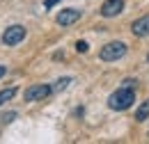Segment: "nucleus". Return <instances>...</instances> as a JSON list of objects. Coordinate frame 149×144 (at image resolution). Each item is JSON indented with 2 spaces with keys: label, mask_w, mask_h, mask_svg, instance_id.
Listing matches in <instances>:
<instances>
[{
  "label": "nucleus",
  "mask_w": 149,
  "mask_h": 144,
  "mask_svg": "<svg viewBox=\"0 0 149 144\" xmlns=\"http://www.w3.org/2000/svg\"><path fill=\"white\" fill-rule=\"evenodd\" d=\"M133 101H135V89L133 87H126V85H122L119 89H115L108 96V108L110 110H129L133 105Z\"/></svg>",
  "instance_id": "f257e3e1"
},
{
  "label": "nucleus",
  "mask_w": 149,
  "mask_h": 144,
  "mask_svg": "<svg viewBox=\"0 0 149 144\" xmlns=\"http://www.w3.org/2000/svg\"><path fill=\"white\" fill-rule=\"evenodd\" d=\"M76 51H78V53H87V51H90L87 41H76Z\"/></svg>",
  "instance_id": "f8f14e48"
},
{
  "label": "nucleus",
  "mask_w": 149,
  "mask_h": 144,
  "mask_svg": "<svg viewBox=\"0 0 149 144\" xmlns=\"http://www.w3.org/2000/svg\"><path fill=\"white\" fill-rule=\"evenodd\" d=\"M57 2H60V0H46V2H44V7H46V9H51V7H55Z\"/></svg>",
  "instance_id": "ddd939ff"
},
{
  "label": "nucleus",
  "mask_w": 149,
  "mask_h": 144,
  "mask_svg": "<svg viewBox=\"0 0 149 144\" xmlns=\"http://www.w3.org/2000/svg\"><path fill=\"white\" fill-rule=\"evenodd\" d=\"M69 82H71V78H60V80H55V85H53V91H62L69 87Z\"/></svg>",
  "instance_id": "9d476101"
},
{
  "label": "nucleus",
  "mask_w": 149,
  "mask_h": 144,
  "mask_svg": "<svg viewBox=\"0 0 149 144\" xmlns=\"http://www.w3.org/2000/svg\"><path fill=\"white\" fill-rule=\"evenodd\" d=\"M16 119V112H5V114H0V124H12Z\"/></svg>",
  "instance_id": "9b49d317"
},
{
  "label": "nucleus",
  "mask_w": 149,
  "mask_h": 144,
  "mask_svg": "<svg viewBox=\"0 0 149 144\" xmlns=\"http://www.w3.org/2000/svg\"><path fill=\"white\" fill-rule=\"evenodd\" d=\"M25 28L23 25H9L5 32H2V44L5 46H16V44H21L23 39H25Z\"/></svg>",
  "instance_id": "7ed1b4c3"
},
{
  "label": "nucleus",
  "mask_w": 149,
  "mask_h": 144,
  "mask_svg": "<svg viewBox=\"0 0 149 144\" xmlns=\"http://www.w3.org/2000/svg\"><path fill=\"white\" fill-rule=\"evenodd\" d=\"M78 18H80V9H62L55 21H57V25H64L67 28V25H74Z\"/></svg>",
  "instance_id": "423d86ee"
},
{
  "label": "nucleus",
  "mask_w": 149,
  "mask_h": 144,
  "mask_svg": "<svg viewBox=\"0 0 149 144\" xmlns=\"http://www.w3.org/2000/svg\"><path fill=\"white\" fill-rule=\"evenodd\" d=\"M147 60H149V55H147Z\"/></svg>",
  "instance_id": "2eb2a0df"
},
{
  "label": "nucleus",
  "mask_w": 149,
  "mask_h": 144,
  "mask_svg": "<svg viewBox=\"0 0 149 144\" xmlns=\"http://www.w3.org/2000/svg\"><path fill=\"white\" fill-rule=\"evenodd\" d=\"M122 12H124V0H106L101 5V16H106V18H112L117 14H122Z\"/></svg>",
  "instance_id": "39448f33"
},
{
  "label": "nucleus",
  "mask_w": 149,
  "mask_h": 144,
  "mask_svg": "<svg viewBox=\"0 0 149 144\" xmlns=\"http://www.w3.org/2000/svg\"><path fill=\"white\" fill-rule=\"evenodd\" d=\"M5 73H7V69H5V66H0V78H2Z\"/></svg>",
  "instance_id": "4468645a"
},
{
  "label": "nucleus",
  "mask_w": 149,
  "mask_h": 144,
  "mask_svg": "<svg viewBox=\"0 0 149 144\" xmlns=\"http://www.w3.org/2000/svg\"><path fill=\"white\" fill-rule=\"evenodd\" d=\"M14 94H16V87H7V89H2V91H0V105H5L7 101H12Z\"/></svg>",
  "instance_id": "1a4fd4ad"
},
{
  "label": "nucleus",
  "mask_w": 149,
  "mask_h": 144,
  "mask_svg": "<svg viewBox=\"0 0 149 144\" xmlns=\"http://www.w3.org/2000/svg\"><path fill=\"white\" fill-rule=\"evenodd\" d=\"M131 30H133V35H135V37H149V14L140 16L138 21H133Z\"/></svg>",
  "instance_id": "0eeeda50"
},
{
  "label": "nucleus",
  "mask_w": 149,
  "mask_h": 144,
  "mask_svg": "<svg viewBox=\"0 0 149 144\" xmlns=\"http://www.w3.org/2000/svg\"><path fill=\"white\" fill-rule=\"evenodd\" d=\"M51 94H53V87H51V85H32V87L25 89V101H30V103L44 101V98H48Z\"/></svg>",
  "instance_id": "20e7f679"
},
{
  "label": "nucleus",
  "mask_w": 149,
  "mask_h": 144,
  "mask_svg": "<svg viewBox=\"0 0 149 144\" xmlns=\"http://www.w3.org/2000/svg\"><path fill=\"white\" fill-rule=\"evenodd\" d=\"M124 55H126V44L124 41H110V44H106L101 48L99 57L103 62H115V60H122Z\"/></svg>",
  "instance_id": "f03ea898"
},
{
  "label": "nucleus",
  "mask_w": 149,
  "mask_h": 144,
  "mask_svg": "<svg viewBox=\"0 0 149 144\" xmlns=\"http://www.w3.org/2000/svg\"><path fill=\"white\" fill-rule=\"evenodd\" d=\"M147 117H149V98L138 108V112H135V119H138V121H145Z\"/></svg>",
  "instance_id": "6e6552de"
}]
</instances>
